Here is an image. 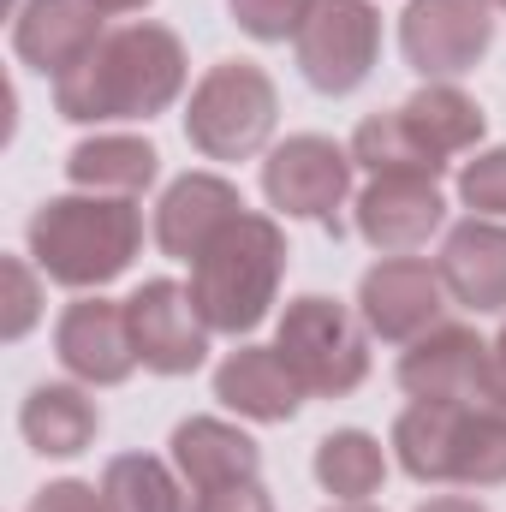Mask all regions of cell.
Masks as SVG:
<instances>
[{"label":"cell","instance_id":"6da1fadb","mask_svg":"<svg viewBox=\"0 0 506 512\" xmlns=\"http://www.w3.org/2000/svg\"><path fill=\"white\" fill-rule=\"evenodd\" d=\"M185 84V48L161 24L108 30L66 78H54V108L66 120H143L161 114Z\"/></svg>","mask_w":506,"mask_h":512},{"label":"cell","instance_id":"7a4b0ae2","mask_svg":"<svg viewBox=\"0 0 506 512\" xmlns=\"http://www.w3.org/2000/svg\"><path fill=\"white\" fill-rule=\"evenodd\" d=\"M137 245H143V221L131 203H114V197H54L30 221L36 268L78 292L126 274Z\"/></svg>","mask_w":506,"mask_h":512},{"label":"cell","instance_id":"3957f363","mask_svg":"<svg viewBox=\"0 0 506 512\" xmlns=\"http://www.w3.org/2000/svg\"><path fill=\"white\" fill-rule=\"evenodd\" d=\"M399 465L417 483H506V405H411L393 423Z\"/></svg>","mask_w":506,"mask_h":512},{"label":"cell","instance_id":"277c9868","mask_svg":"<svg viewBox=\"0 0 506 512\" xmlns=\"http://www.w3.org/2000/svg\"><path fill=\"white\" fill-rule=\"evenodd\" d=\"M286 268V239L268 215H239L209 251L191 262V298L215 334H251L274 304Z\"/></svg>","mask_w":506,"mask_h":512},{"label":"cell","instance_id":"5b68a950","mask_svg":"<svg viewBox=\"0 0 506 512\" xmlns=\"http://www.w3.org/2000/svg\"><path fill=\"white\" fill-rule=\"evenodd\" d=\"M274 114H280V102H274L268 72L251 60H227L191 90L185 131L209 161H239V155H256L268 143Z\"/></svg>","mask_w":506,"mask_h":512},{"label":"cell","instance_id":"8992f818","mask_svg":"<svg viewBox=\"0 0 506 512\" xmlns=\"http://www.w3.org/2000/svg\"><path fill=\"white\" fill-rule=\"evenodd\" d=\"M286 370L298 376L304 393H322V399H340L370 376V346L358 334V322L334 304V298H298L286 304L280 316V346Z\"/></svg>","mask_w":506,"mask_h":512},{"label":"cell","instance_id":"52a82bcc","mask_svg":"<svg viewBox=\"0 0 506 512\" xmlns=\"http://www.w3.org/2000/svg\"><path fill=\"white\" fill-rule=\"evenodd\" d=\"M298 42V66L322 96H346L370 78L381 48V18L364 0H316Z\"/></svg>","mask_w":506,"mask_h":512},{"label":"cell","instance_id":"ba28073f","mask_svg":"<svg viewBox=\"0 0 506 512\" xmlns=\"http://www.w3.org/2000/svg\"><path fill=\"white\" fill-rule=\"evenodd\" d=\"M399 387L423 405H495L501 399L495 352L471 328H429L399 358Z\"/></svg>","mask_w":506,"mask_h":512},{"label":"cell","instance_id":"9c48e42d","mask_svg":"<svg viewBox=\"0 0 506 512\" xmlns=\"http://www.w3.org/2000/svg\"><path fill=\"white\" fill-rule=\"evenodd\" d=\"M262 191L274 209L340 233V203L352 191V155L328 137H286L262 167Z\"/></svg>","mask_w":506,"mask_h":512},{"label":"cell","instance_id":"30bf717a","mask_svg":"<svg viewBox=\"0 0 506 512\" xmlns=\"http://www.w3.org/2000/svg\"><path fill=\"white\" fill-rule=\"evenodd\" d=\"M126 322H131V346L137 364L155 376H191L209 358V322L197 310V298L173 280H149L126 298Z\"/></svg>","mask_w":506,"mask_h":512},{"label":"cell","instance_id":"8fae6325","mask_svg":"<svg viewBox=\"0 0 506 512\" xmlns=\"http://www.w3.org/2000/svg\"><path fill=\"white\" fill-rule=\"evenodd\" d=\"M495 36L489 0H411L399 24V48L423 78H453L483 60Z\"/></svg>","mask_w":506,"mask_h":512},{"label":"cell","instance_id":"7c38bea8","mask_svg":"<svg viewBox=\"0 0 506 512\" xmlns=\"http://www.w3.org/2000/svg\"><path fill=\"white\" fill-rule=\"evenodd\" d=\"M54 352L72 376L96 387H114L131 376L137 364V346H131V322H126V304H108V298H78L60 328H54Z\"/></svg>","mask_w":506,"mask_h":512},{"label":"cell","instance_id":"4fadbf2b","mask_svg":"<svg viewBox=\"0 0 506 512\" xmlns=\"http://www.w3.org/2000/svg\"><path fill=\"white\" fill-rule=\"evenodd\" d=\"M239 215H245V203H239V191H233L227 179H215V173H185V179L161 197V209H155V245L167 256H179V262H197Z\"/></svg>","mask_w":506,"mask_h":512},{"label":"cell","instance_id":"5bb4252c","mask_svg":"<svg viewBox=\"0 0 506 512\" xmlns=\"http://www.w3.org/2000/svg\"><path fill=\"white\" fill-rule=\"evenodd\" d=\"M364 322L376 328L381 340H417L423 328H435L441 316V274L429 262H411V256H393L364 274Z\"/></svg>","mask_w":506,"mask_h":512},{"label":"cell","instance_id":"9a60e30c","mask_svg":"<svg viewBox=\"0 0 506 512\" xmlns=\"http://www.w3.org/2000/svg\"><path fill=\"white\" fill-rule=\"evenodd\" d=\"M12 42L36 72L66 78L102 42V6L96 0H30V6H18Z\"/></svg>","mask_w":506,"mask_h":512},{"label":"cell","instance_id":"2e32d148","mask_svg":"<svg viewBox=\"0 0 506 512\" xmlns=\"http://www.w3.org/2000/svg\"><path fill=\"white\" fill-rule=\"evenodd\" d=\"M441 197L435 179H376L358 197V233L387 256H405L417 245H429V233L441 227Z\"/></svg>","mask_w":506,"mask_h":512},{"label":"cell","instance_id":"e0dca14e","mask_svg":"<svg viewBox=\"0 0 506 512\" xmlns=\"http://www.w3.org/2000/svg\"><path fill=\"white\" fill-rule=\"evenodd\" d=\"M435 274L465 310H506V227H495V221L453 227Z\"/></svg>","mask_w":506,"mask_h":512},{"label":"cell","instance_id":"ac0fdd59","mask_svg":"<svg viewBox=\"0 0 506 512\" xmlns=\"http://www.w3.org/2000/svg\"><path fill=\"white\" fill-rule=\"evenodd\" d=\"M173 459L191 477V489H227V483H251L256 477V441L245 429L221 423V417H191L173 429Z\"/></svg>","mask_w":506,"mask_h":512},{"label":"cell","instance_id":"d6986e66","mask_svg":"<svg viewBox=\"0 0 506 512\" xmlns=\"http://www.w3.org/2000/svg\"><path fill=\"white\" fill-rule=\"evenodd\" d=\"M215 393H221L233 411L256 417V423H286V417L298 411V393H304V387L286 370L280 352L245 346V352H233V358L215 370Z\"/></svg>","mask_w":506,"mask_h":512},{"label":"cell","instance_id":"ffe728a7","mask_svg":"<svg viewBox=\"0 0 506 512\" xmlns=\"http://www.w3.org/2000/svg\"><path fill=\"white\" fill-rule=\"evenodd\" d=\"M24 441L48 459H72L96 441V405L78 393V387H36L24 399V417H18Z\"/></svg>","mask_w":506,"mask_h":512},{"label":"cell","instance_id":"44dd1931","mask_svg":"<svg viewBox=\"0 0 506 512\" xmlns=\"http://www.w3.org/2000/svg\"><path fill=\"white\" fill-rule=\"evenodd\" d=\"M399 120L411 126V137L447 167V155H459V149H471L477 137H483V114H477V102L471 96H459L453 84H429V90H417L405 108H399Z\"/></svg>","mask_w":506,"mask_h":512},{"label":"cell","instance_id":"7402d4cb","mask_svg":"<svg viewBox=\"0 0 506 512\" xmlns=\"http://www.w3.org/2000/svg\"><path fill=\"white\" fill-rule=\"evenodd\" d=\"M155 149L143 137H90L66 155V173L96 191H143L155 179Z\"/></svg>","mask_w":506,"mask_h":512},{"label":"cell","instance_id":"603a6c76","mask_svg":"<svg viewBox=\"0 0 506 512\" xmlns=\"http://www.w3.org/2000/svg\"><path fill=\"white\" fill-rule=\"evenodd\" d=\"M352 161H364L376 179H435V173H441V161L411 137V126H405L399 114L364 120L358 137H352Z\"/></svg>","mask_w":506,"mask_h":512},{"label":"cell","instance_id":"cb8c5ba5","mask_svg":"<svg viewBox=\"0 0 506 512\" xmlns=\"http://www.w3.org/2000/svg\"><path fill=\"white\" fill-rule=\"evenodd\" d=\"M316 477H322L328 495H340V501H364V495H376L381 489L387 459H381V447L364 435V429H340V435H328V441L316 447Z\"/></svg>","mask_w":506,"mask_h":512},{"label":"cell","instance_id":"d4e9b609","mask_svg":"<svg viewBox=\"0 0 506 512\" xmlns=\"http://www.w3.org/2000/svg\"><path fill=\"white\" fill-rule=\"evenodd\" d=\"M102 501L108 512H185L167 465H155L149 453H120L102 471Z\"/></svg>","mask_w":506,"mask_h":512},{"label":"cell","instance_id":"484cf974","mask_svg":"<svg viewBox=\"0 0 506 512\" xmlns=\"http://www.w3.org/2000/svg\"><path fill=\"white\" fill-rule=\"evenodd\" d=\"M227 6H233L239 30H251L256 42H286V36L304 30L316 0H227Z\"/></svg>","mask_w":506,"mask_h":512},{"label":"cell","instance_id":"4316f807","mask_svg":"<svg viewBox=\"0 0 506 512\" xmlns=\"http://www.w3.org/2000/svg\"><path fill=\"white\" fill-rule=\"evenodd\" d=\"M459 197L483 215H506V149L477 155L465 173H459Z\"/></svg>","mask_w":506,"mask_h":512},{"label":"cell","instance_id":"83f0119b","mask_svg":"<svg viewBox=\"0 0 506 512\" xmlns=\"http://www.w3.org/2000/svg\"><path fill=\"white\" fill-rule=\"evenodd\" d=\"M6 286H12V298H6V340H18L36 322V280H30V268L18 256H6Z\"/></svg>","mask_w":506,"mask_h":512},{"label":"cell","instance_id":"f1b7e54d","mask_svg":"<svg viewBox=\"0 0 506 512\" xmlns=\"http://www.w3.org/2000/svg\"><path fill=\"white\" fill-rule=\"evenodd\" d=\"M191 512H274L268 507V495H262V483H227V489H203L197 495V507Z\"/></svg>","mask_w":506,"mask_h":512},{"label":"cell","instance_id":"f546056e","mask_svg":"<svg viewBox=\"0 0 506 512\" xmlns=\"http://www.w3.org/2000/svg\"><path fill=\"white\" fill-rule=\"evenodd\" d=\"M30 512H108V501L96 495V489H84V483H48Z\"/></svg>","mask_w":506,"mask_h":512},{"label":"cell","instance_id":"4dcf8cb0","mask_svg":"<svg viewBox=\"0 0 506 512\" xmlns=\"http://www.w3.org/2000/svg\"><path fill=\"white\" fill-rule=\"evenodd\" d=\"M417 512H483V507H477V501H453V495H447V501H429V507H417Z\"/></svg>","mask_w":506,"mask_h":512},{"label":"cell","instance_id":"1f68e13d","mask_svg":"<svg viewBox=\"0 0 506 512\" xmlns=\"http://www.w3.org/2000/svg\"><path fill=\"white\" fill-rule=\"evenodd\" d=\"M495 376H501V405H506V328H501V340H495Z\"/></svg>","mask_w":506,"mask_h":512},{"label":"cell","instance_id":"d6a6232c","mask_svg":"<svg viewBox=\"0 0 506 512\" xmlns=\"http://www.w3.org/2000/svg\"><path fill=\"white\" fill-rule=\"evenodd\" d=\"M102 12H137V6H149V0H96Z\"/></svg>","mask_w":506,"mask_h":512},{"label":"cell","instance_id":"836d02e7","mask_svg":"<svg viewBox=\"0 0 506 512\" xmlns=\"http://www.w3.org/2000/svg\"><path fill=\"white\" fill-rule=\"evenodd\" d=\"M334 512H376V507H364V501H346V507H334Z\"/></svg>","mask_w":506,"mask_h":512},{"label":"cell","instance_id":"e575fe53","mask_svg":"<svg viewBox=\"0 0 506 512\" xmlns=\"http://www.w3.org/2000/svg\"><path fill=\"white\" fill-rule=\"evenodd\" d=\"M501 6H506V0H501Z\"/></svg>","mask_w":506,"mask_h":512}]
</instances>
